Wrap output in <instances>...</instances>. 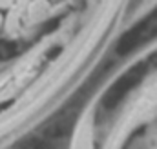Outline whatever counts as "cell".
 I'll return each instance as SVG.
<instances>
[{
    "label": "cell",
    "instance_id": "cell-1",
    "mask_svg": "<svg viewBox=\"0 0 157 149\" xmlns=\"http://www.w3.org/2000/svg\"><path fill=\"white\" fill-rule=\"evenodd\" d=\"M17 4V0H0V11H9L13 9Z\"/></svg>",
    "mask_w": 157,
    "mask_h": 149
},
{
    "label": "cell",
    "instance_id": "cell-2",
    "mask_svg": "<svg viewBox=\"0 0 157 149\" xmlns=\"http://www.w3.org/2000/svg\"><path fill=\"white\" fill-rule=\"evenodd\" d=\"M4 20H6V18H4V13L0 11V27H4Z\"/></svg>",
    "mask_w": 157,
    "mask_h": 149
}]
</instances>
